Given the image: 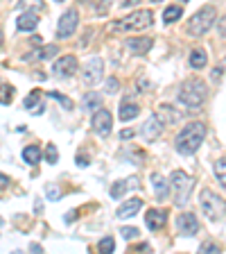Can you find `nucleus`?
Masks as SVG:
<instances>
[{"label":"nucleus","mask_w":226,"mask_h":254,"mask_svg":"<svg viewBox=\"0 0 226 254\" xmlns=\"http://www.w3.org/2000/svg\"><path fill=\"white\" fill-rule=\"evenodd\" d=\"M206 138V125L199 121L195 123H188V125L177 134L174 138V145H177V152L181 154H195L199 150V145L204 143Z\"/></svg>","instance_id":"1"},{"label":"nucleus","mask_w":226,"mask_h":254,"mask_svg":"<svg viewBox=\"0 0 226 254\" xmlns=\"http://www.w3.org/2000/svg\"><path fill=\"white\" fill-rule=\"evenodd\" d=\"M152 23H154L152 11L140 9V11H134V14L125 16V18H120L116 23H109L106 30L111 34H118V32H142V30H147V27H152Z\"/></svg>","instance_id":"2"},{"label":"nucleus","mask_w":226,"mask_h":254,"mask_svg":"<svg viewBox=\"0 0 226 254\" xmlns=\"http://www.w3.org/2000/svg\"><path fill=\"white\" fill-rule=\"evenodd\" d=\"M206 95H208V89H206V84L199 77L185 79L179 89V100H181V105H185L188 109H199L206 102Z\"/></svg>","instance_id":"3"},{"label":"nucleus","mask_w":226,"mask_h":254,"mask_svg":"<svg viewBox=\"0 0 226 254\" xmlns=\"http://www.w3.org/2000/svg\"><path fill=\"white\" fill-rule=\"evenodd\" d=\"M170 189L174 193V204L185 206L190 200V193L195 189V180L188 173H183V170H174L172 177H170Z\"/></svg>","instance_id":"4"},{"label":"nucleus","mask_w":226,"mask_h":254,"mask_svg":"<svg viewBox=\"0 0 226 254\" xmlns=\"http://www.w3.org/2000/svg\"><path fill=\"white\" fill-rule=\"evenodd\" d=\"M215 18H217V9L213 5H206V7H201V9H197L195 16H190V21H188V34L190 37H201V34H206V32L213 27Z\"/></svg>","instance_id":"5"},{"label":"nucleus","mask_w":226,"mask_h":254,"mask_svg":"<svg viewBox=\"0 0 226 254\" xmlns=\"http://www.w3.org/2000/svg\"><path fill=\"white\" fill-rule=\"evenodd\" d=\"M199 206L201 213H204L208 220H222L226 216V202L222 200L220 195H215L211 189H201L199 193Z\"/></svg>","instance_id":"6"},{"label":"nucleus","mask_w":226,"mask_h":254,"mask_svg":"<svg viewBox=\"0 0 226 254\" xmlns=\"http://www.w3.org/2000/svg\"><path fill=\"white\" fill-rule=\"evenodd\" d=\"M104 75V62L100 57H90L86 59L84 68H82V82L86 86H95Z\"/></svg>","instance_id":"7"},{"label":"nucleus","mask_w":226,"mask_h":254,"mask_svg":"<svg viewBox=\"0 0 226 254\" xmlns=\"http://www.w3.org/2000/svg\"><path fill=\"white\" fill-rule=\"evenodd\" d=\"M79 25V14L77 9H66L59 18V25H57V37L59 39H70L75 34Z\"/></svg>","instance_id":"8"},{"label":"nucleus","mask_w":226,"mask_h":254,"mask_svg":"<svg viewBox=\"0 0 226 254\" xmlns=\"http://www.w3.org/2000/svg\"><path fill=\"white\" fill-rule=\"evenodd\" d=\"M52 70H54V75H57V77H61V79L73 77V75L77 73V59H75L73 55H66V57H61V59H57V62H54Z\"/></svg>","instance_id":"9"},{"label":"nucleus","mask_w":226,"mask_h":254,"mask_svg":"<svg viewBox=\"0 0 226 254\" xmlns=\"http://www.w3.org/2000/svg\"><path fill=\"white\" fill-rule=\"evenodd\" d=\"M111 123H113V118H111V111L109 109H97L93 114V129H95V134H100V136H109V134H111Z\"/></svg>","instance_id":"10"},{"label":"nucleus","mask_w":226,"mask_h":254,"mask_svg":"<svg viewBox=\"0 0 226 254\" xmlns=\"http://www.w3.org/2000/svg\"><path fill=\"white\" fill-rule=\"evenodd\" d=\"M142 136H145V141H156L158 136H161V132H163V123L158 121V116L156 114H152V116L147 118V123H145V125H142Z\"/></svg>","instance_id":"11"},{"label":"nucleus","mask_w":226,"mask_h":254,"mask_svg":"<svg viewBox=\"0 0 226 254\" xmlns=\"http://www.w3.org/2000/svg\"><path fill=\"white\" fill-rule=\"evenodd\" d=\"M177 227H179V232L183 234V236H195V234L199 232V220H197L192 213H181V216L177 218Z\"/></svg>","instance_id":"12"},{"label":"nucleus","mask_w":226,"mask_h":254,"mask_svg":"<svg viewBox=\"0 0 226 254\" xmlns=\"http://www.w3.org/2000/svg\"><path fill=\"white\" fill-rule=\"evenodd\" d=\"M156 116L163 125H174L181 121V111H177L172 105H158L156 107Z\"/></svg>","instance_id":"13"},{"label":"nucleus","mask_w":226,"mask_h":254,"mask_svg":"<svg viewBox=\"0 0 226 254\" xmlns=\"http://www.w3.org/2000/svg\"><path fill=\"white\" fill-rule=\"evenodd\" d=\"M140 209H142V200H140V197H129L125 204L118 206L116 216L122 218V220H125V218H134L138 211H140Z\"/></svg>","instance_id":"14"},{"label":"nucleus","mask_w":226,"mask_h":254,"mask_svg":"<svg viewBox=\"0 0 226 254\" xmlns=\"http://www.w3.org/2000/svg\"><path fill=\"white\" fill-rule=\"evenodd\" d=\"M165 220H168V213L161 211V209H149L147 213H145V225H147L149 229H161L165 225Z\"/></svg>","instance_id":"15"},{"label":"nucleus","mask_w":226,"mask_h":254,"mask_svg":"<svg viewBox=\"0 0 226 254\" xmlns=\"http://www.w3.org/2000/svg\"><path fill=\"white\" fill-rule=\"evenodd\" d=\"M127 48L134 55H145L152 48V39L149 37H138V39H127Z\"/></svg>","instance_id":"16"},{"label":"nucleus","mask_w":226,"mask_h":254,"mask_svg":"<svg viewBox=\"0 0 226 254\" xmlns=\"http://www.w3.org/2000/svg\"><path fill=\"white\" fill-rule=\"evenodd\" d=\"M152 186H154V193H156V200H165V197H168L170 184H168V180H165L163 175L154 173L152 175Z\"/></svg>","instance_id":"17"},{"label":"nucleus","mask_w":226,"mask_h":254,"mask_svg":"<svg viewBox=\"0 0 226 254\" xmlns=\"http://www.w3.org/2000/svg\"><path fill=\"white\" fill-rule=\"evenodd\" d=\"M39 25V16L37 14H32V11H27V14L18 16V21H16V27L21 32H32V30H37Z\"/></svg>","instance_id":"18"},{"label":"nucleus","mask_w":226,"mask_h":254,"mask_svg":"<svg viewBox=\"0 0 226 254\" xmlns=\"http://www.w3.org/2000/svg\"><path fill=\"white\" fill-rule=\"evenodd\" d=\"M190 68H195V70H201L208 64V55H206L204 48H195L192 53H190Z\"/></svg>","instance_id":"19"},{"label":"nucleus","mask_w":226,"mask_h":254,"mask_svg":"<svg viewBox=\"0 0 226 254\" xmlns=\"http://www.w3.org/2000/svg\"><path fill=\"white\" fill-rule=\"evenodd\" d=\"M140 114V107L136 105V102H127V100H122V105H120V121H134V118Z\"/></svg>","instance_id":"20"},{"label":"nucleus","mask_w":226,"mask_h":254,"mask_svg":"<svg viewBox=\"0 0 226 254\" xmlns=\"http://www.w3.org/2000/svg\"><path fill=\"white\" fill-rule=\"evenodd\" d=\"M39 159H41V150H39V145H27L25 150H23V161L30 166H37Z\"/></svg>","instance_id":"21"},{"label":"nucleus","mask_w":226,"mask_h":254,"mask_svg":"<svg viewBox=\"0 0 226 254\" xmlns=\"http://www.w3.org/2000/svg\"><path fill=\"white\" fill-rule=\"evenodd\" d=\"M132 184H136V182H132ZM132 184H129L127 180H116L113 184H111V197H122Z\"/></svg>","instance_id":"22"},{"label":"nucleus","mask_w":226,"mask_h":254,"mask_svg":"<svg viewBox=\"0 0 226 254\" xmlns=\"http://www.w3.org/2000/svg\"><path fill=\"white\" fill-rule=\"evenodd\" d=\"M181 16H183V7L172 5V7H168V9H165L163 21H165V23H174V21H179Z\"/></svg>","instance_id":"23"},{"label":"nucleus","mask_w":226,"mask_h":254,"mask_svg":"<svg viewBox=\"0 0 226 254\" xmlns=\"http://www.w3.org/2000/svg\"><path fill=\"white\" fill-rule=\"evenodd\" d=\"M100 105H102V98H100L97 93H86V95H84V100H82V107H84L86 111L97 109Z\"/></svg>","instance_id":"24"},{"label":"nucleus","mask_w":226,"mask_h":254,"mask_svg":"<svg viewBox=\"0 0 226 254\" xmlns=\"http://www.w3.org/2000/svg\"><path fill=\"white\" fill-rule=\"evenodd\" d=\"M215 177L220 180V184L226 189V157L217 159L215 161Z\"/></svg>","instance_id":"25"},{"label":"nucleus","mask_w":226,"mask_h":254,"mask_svg":"<svg viewBox=\"0 0 226 254\" xmlns=\"http://www.w3.org/2000/svg\"><path fill=\"white\" fill-rule=\"evenodd\" d=\"M11 100H14V86L2 84L0 86V105H11Z\"/></svg>","instance_id":"26"},{"label":"nucleus","mask_w":226,"mask_h":254,"mask_svg":"<svg viewBox=\"0 0 226 254\" xmlns=\"http://www.w3.org/2000/svg\"><path fill=\"white\" fill-rule=\"evenodd\" d=\"M18 7H21V9H39L41 11L43 7V0H18Z\"/></svg>","instance_id":"27"},{"label":"nucleus","mask_w":226,"mask_h":254,"mask_svg":"<svg viewBox=\"0 0 226 254\" xmlns=\"http://www.w3.org/2000/svg\"><path fill=\"white\" fill-rule=\"evenodd\" d=\"M57 53H59V48L52 43V46H45L43 50H37V57L39 59H52Z\"/></svg>","instance_id":"28"},{"label":"nucleus","mask_w":226,"mask_h":254,"mask_svg":"<svg viewBox=\"0 0 226 254\" xmlns=\"http://www.w3.org/2000/svg\"><path fill=\"white\" fill-rule=\"evenodd\" d=\"M97 250H100V252H113V250H116V241L111 236H104L100 243H97Z\"/></svg>","instance_id":"29"},{"label":"nucleus","mask_w":226,"mask_h":254,"mask_svg":"<svg viewBox=\"0 0 226 254\" xmlns=\"http://www.w3.org/2000/svg\"><path fill=\"white\" fill-rule=\"evenodd\" d=\"M45 161H47V164H57V161H59V150L54 148L52 143L45 148Z\"/></svg>","instance_id":"30"},{"label":"nucleus","mask_w":226,"mask_h":254,"mask_svg":"<svg viewBox=\"0 0 226 254\" xmlns=\"http://www.w3.org/2000/svg\"><path fill=\"white\" fill-rule=\"evenodd\" d=\"M111 5H113V0H100V2H97V7H95V11H97L100 16H104L106 11L111 9Z\"/></svg>","instance_id":"31"},{"label":"nucleus","mask_w":226,"mask_h":254,"mask_svg":"<svg viewBox=\"0 0 226 254\" xmlns=\"http://www.w3.org/2000/svg\"><path fill=\"white\" fill-rule=\"evenodd\" d=\"M120 234L125 236V241H134V238L138 236V229H136V227H122Z\"/></svg>","instance_id":"32"},{"label":"nucleus","mask_w":226,"mask_h":254,"mask_svg":"<svg viewBox=\"0 0 226 254\" xmlns=\"http://www.w3.org/2000/svg\"><path fill=\"white\" fill-rule=\"evenodd\" d=\"M50 95H52L54 100H59V102H61V105L66 107V109H73V102H70L68 98H66V95H61V93H54V91H52V93H50Z\"/></svg>","instance_id":"33"},{"label":"nucleus","mask_w":226,"mask_h":254,"mask_svg":"<svg viewBox=\"0 0 226 254\" xmlns=\"http://www.w3.org/2000/svg\"><path fill=\"white\" fill-rule=\"evenodd\" d=\"M37 100H39V91H34V93H30V95L25 98V107H27L30 111H34V102H37Z\"/></svg>","instance_id":"34"},{"label":"nucleus","mask_w":226,"mask_h":254,"mask_svg":"<svg viewBox=\"0 0 226 254\" xmlns=\"http://www.w3.org/2000/svg\"><path fill=\"white\" fill-rule=\"evenodd\" d=\"M118 86H120V84H118V79L116 77H109V79H106V93H116V91H118Z\"/></svg>","instance_id":"35"},{"label":"nucleus","mask_w":226,"mask_h":254,"mask_svg":"<svg viewBox=\"0 0 226 254\" xmlns=\"http://www.w3.org/2000/svg\"><path fill=\"white\" fill-rule=\"evenodd\" d=\"M199 250H201V252H206V254H211V252H220V248H217L215 243H211V241H208V243H204Z\"/></svg>","instance_id":"36"},{"label":"nucleus","mask_w":226,"mask_h":254,"mask_svg":"<svg viewBox=\"0 0 226 254\" xmlns=\"http://www.w3.org/2000/svg\"><path fill=\"white\" fill-rule=\"evenodd\" d=\"M45 190H47V195H50V200H59V189H57V186L47 184V186H45Z\"/></svg>","instance_id":"37"},{"label":"nucleus","mask_w":226,"mask_h":254,"mask_svg":"<svg viewBox=\"0 0 226 254\" xmlns=\"http://www.w3.org/2000/svg\"><path fill=\"white\" fill-rule=\"evenodd\" d=\"M217 30H220V37L226 39V16H222L220 21H217Z\"/></svg>","instance_id":"38"},{"label":"nucleus","mask_w":226,"mask_h":254,"mask_svg":"<svg viewBox=\"0 0 226 254\" xmlns=\"http://www.w3.org/2000/svg\"><path fill=\"white\" fill-rule=\"evenodd\" d=\"M140 0H120V7L122 9H129V7H136Z\"/></svg>","instance_id":"39"},{"label":"nucleus","mask_w":226,"mask_h":254,"mask_svg":"<svg viewBox=\"0 0 226 254\" xmlns=\"http://www.w3.org/2000/svg\"><path fill=\"white\" fill-rule=\"evenodd\" d=\"M7 186H9V177H7V175H2V173H0V190H2V189H7Z\"/></svg>","instance_id":"40"},{"label":"nucleus","mask_w":226,"mask_h":254,"mask_svg":"<svg viewBox=\"0 0 226 254\" xmlns=\"http://www.w3.org/2000/svg\"><path fill=\"white\" fill-rule=\"evenodd\" d=\"M77 166H82V168H86V166H89V161H86V157H82V154H79V157H77Z\"/></svg>","instance_id":"41"},{"label":"nucleus","mask_w":226,"mask_h":254,"mask_svg":"<svg viewBox=\"0 0 226 254\" xmlns=\"http://www.w3.org/2000/svg\"><path fill=\"white\" fill-rule=\"evenodd\" d=\"M132 136H134V132H132V129H125V132L120 134V138H132Z\"/></svg>","instance_id":"42"},{"label":"nucleus","mask_w":226,"mask_h":254,"mask_svg":"<svg viewBox=\"0 0 226 254\" xmlns=\"http://www.w3.org/2000/svg\"><path fill=\"white\" fill-rule=\"evenodd\" d=\"M222 77V68H215L213 70V79H220Z\"/></svg>","instance_id":"43"},{"label":"nucleus","mask_w":226,"mask_h":254,"mask_svg":"<svg viewBox=\"0 0 226 254\" xmlns=\"http://www.w3.org/2000/svg\"><path fill=\"white\" fill-rule=\"evenodd\" d=\"M0 43H2V34H0Z\"/></svg>","instance_id":"44"},{"label":"nucleus","mask_w":226,"mask_h":254,"mask_svg":"<svg viewBox=\"0 0 226 254\" xmlns=\"http://www.w3.org/2000/svg\"><path fill=\"white\" fill-rule=\"evenodd\" d=\"M152 2H161V0H152Z\"/></svg>","instance_id":"45"},{"label":"nucleus","mask_w":226,"mask_h":254,"mask_svg":"<svg viewBox=\"0 0 226 254\" xmlns=\"http://www.w3.org/2000/svg\"><path fill=\"white\" fill-rule=\"evenodd\" d=\"M181 2H188V0H181Z\"/></svg>","instance_id":"46"},{"label":"nucleus","mask_w":226,"mask_h":254,"mask_svg":"<svg viewBox=\"0 0 226 254\" xmlns=\"http://www.w3.org/2000/svg\"><path fill=\"white\" fill-rule=\"evenodd\" d=\"M57 2H63V0H57Z\"/></svg>","instance_id":"47"}]
</instances>
